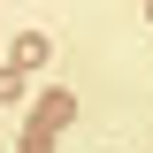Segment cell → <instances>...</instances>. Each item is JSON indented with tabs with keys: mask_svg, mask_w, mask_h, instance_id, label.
Instances as JSON below:
<instances>
[{
	"mask_svg": "<svg viewBox=\"0 0 153 153\" xmlns=\"http://www.w3.org/2000/svg\"><path fill=\"white\" fill-rule=\"evenodd\" d=\"M69 115H76V100H69V92H54L46 107H38V123H31V130H46V138H54L61 123H69Z\"/></svg>",
	"mask_w": 153,
	"mask_h": 153,
	"instance_id": "obj_1",
	"label": "cell"
},
{
	"mask_svg": "<svg viewBox=\"0 0 153 153\" xmlns=\"http://www.w3.org/2000/svg\"><path fill=\"white\" fill-rule=\"evenodd\" d=\"M38 61H46V31H23V38H16V61H8V69H38Z\"/></svg>",
	"mask_w": 153,
	"mask_h": 153,
	"instance_id": "obj_2",
	"label": "cell"
},
{
	"mask_svg": "<svg viewBox=\"0 0 153 153\" xmlns=\"http://www.w3.org/2000/svg\"><path fill=\"white\" fill-rule=\"evenodd\" d=\"M23 100V69H0V107H16Z\"/></svg>",
	"mask_w": 153,
	"mask_h": 153,
	"instance_id": "obj_3",
	"label": "cell"
},
{
	"mask_svg": "<svg viewBox=\"0 0 153 153\" xmlns=\"http://www.w3.org/2000/svg\"><path fill=\"white\" fill-rule=\"evenodd\" d=\"M146 16H153V0H146Z\"/></svg>",
	"mask_w": 153,
	"mask_h": 153,
	"instance_id": "obj_4",
	"label": "cell"
}]
</instances>
